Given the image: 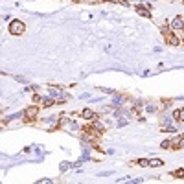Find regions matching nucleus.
Wrapping results in <instances>:
<instances>
[{"instance_id": "f257e3e1", "label": "nucleus", "mask_w": 184, "mask_h": 184, "mask_svg": "<svg viewBox=\"0 0 184 184\" xmlns=\"http://www.w3.org/2000/svg\"><path fill=\"white\" fill-rule=\"evenodd\" d=\"M24 30H26V26L22 24L20 20H11V24H9V31H11L13 35H20Z\"/></svg>"}, {"instance_id": "f03ea898", "label": "nucleus", "mask_w": 184, "mask_h": 184, "mask_svg": "<svg viewBox=\"0 0 184 184\" xmlns=\"http://www.w3.org/2000/svg\"><path fill=\"white\" fill-rule=\"evenodd\" d=\"M171 28H173V30H181V28H184V20H182L181 17H177L173 22H171Z\"/></svg>"}, {"instance_id": "7ed1b4c3", "label": "nucleus", "mask_w": 184, "mask_h": 184, "mask_svg": "<svg viewBox=\"0 0 184 184\" xmlns=\"http://www.w3.org/2000/svg\"><path fill=\"white\" fill-rule=\"evenodd\" d=\"M166 39H168V42H171L173 46H177V44H179V39L175 37L173 33H168V35H166Z\"/></svg>"}, {"instance_id": "20e7f679", "label": "nucleus", "mask_w": 184, "mask_h": 184, "mask_svg": "<svg viewBox=\"0 0 184 184\" xmlns=\"http://www.w3.org/2000/svg\"><path fill=\"white\" fill-rule=\"evenodd\" d=\"M136 9H138V13H140V15H144V17H147V18H149V17H151V13H149V9H146V7H142V6H138V7H136Z\"/></svg>"}, {"instance_id": "39448f33", "label": "nucleus", "mask_w": 184, "mask_h": 184, "mask_svg": "<svg viewBox=\"0 0 184 184\" xmlns=\"http://www.w3.org/2000/svg\"><path fill=\"white\" fill-rule=\"evenodd\" d=\"M173 118L175 120H184V109H182V111H175L173 112Z\"/></svg>"}, {"instance_id": "423d86ee", "label": "nucleus", "mask_w": 184, "mask_h": 184, "mask_svg": "<svg viewBox=\"0 0 184 184\" xmlns=\"http://www.w3.org/2000/svg\"><path fill=\"white\" fill-rule=\"evenodd\" d=\"M149 166L158 168V166H162V160H160V158H153V160H149Z\"/></svg>"}, {"instance_id": "0eeeda50", "label": "nucleus", "mask_w": 184, "mask_h": 184, "mask_svg": "<svg viewBox=\"0 0 184 184\" xmlns=\"http://www.w3.org/2000/svg\"><path fill=\"white\" fill-rule=\"evenodd\" d=\"M92 116H94V112L90 111V109H85V111H83V118H87V120H90V118H92Z\"/></svg>"}, {"instance_id": "6e6552de", "label": "nucleus", "mask_w": 184, "mask_h": 184, "mask_svg": "<svg viewBox=\"0 0 184 184\" xmlns=\"http://www.w3.org/2000/svg\"><path fill=\"white\" fill-rule=\"evenodd\" d=\"M37 114V109H28V111H26V116H35Z\"/></svg>"}, {"instance_id": "1a4fd4ad", "label": "nucleus", "mask_w": 184, "mask_h": 184, "mask_svg": "<svg viewBox=\"0 0 184 184\" xmlns=\"http://www.w3.org/2000/svg\"><path fill=\"white\" fill-rule=\"evenodd\" d=\"M138 164H140V166H144V168H146V166H149V160H146V158H140V160H138Z\"/></svg>"}, {"instance_id": "9d476101", "label": "nucleus", "mask_w": 184, "mask_h": 184, "mask_svg": "<svg viewBox=\"0 0 184 184\" xmlns=\"http://www.w3.org/2000/svg\"><path fill=\"white\" fill-rule=\"evenodd\" d=\"M162 147H164V149L171 147V140H164V142H162Z\"/></svg>"}, {"instance_id": "9b49d317", "label": "nucleus", "mask_w": 184, "mask_h": 184, "mask_svg": "<svg viewBox=\"0 0 184 184\" xmlns=\"http://www.w3.org/2000/svg\"><path fill=\"white\" fill-rule=\"evenodd\" d=\"M173 175H175V177H181V175H184V169H177Z\"/></svg>"}, {"instance_id": "f8f14e48", "label": "nucleus", "mask_w": 184, "mask_h": 184, "mask_svg": "<svg viewBox=\"0 0 184 184\" xmlns=\"http://www.w3.org/2000/svg\"><path fill=\"white\" fill-rule=\"evenodd\" d=\"M179 146H181V147H184V138H181V140H179Z\"/></svg>"}]
</instances>
